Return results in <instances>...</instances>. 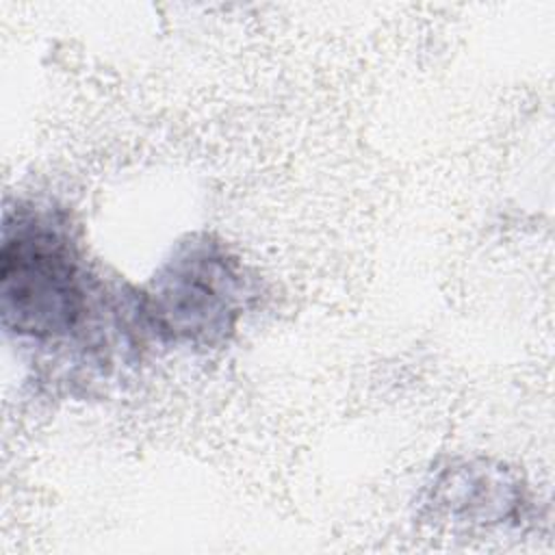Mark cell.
Here are the masks:
<instances>
[{
    "label": "cell",
    "mask_w": 555,
    "mask_h": 555,
    "mask_svg": "<svg viewBox=\"0 0 555 555\" xmlns=\"http://www.w3.org/2000/svg\"><path fill=\"white\" fill-rule=\"evenodd\" d=\"M2 304L22 332L56 334L80 310L74 258L50 234L28 232L2 249Z\"/></svg>",
    "instance_id": "obj_1"
}]
</instances>
